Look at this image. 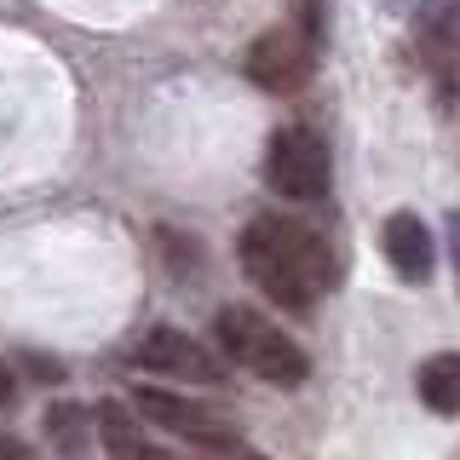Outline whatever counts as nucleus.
Returning a JSON list of instances; mask_svg holds the SVG:
<instances>
[{
	"label": "nucleus",
	"mask_w": 460,
	"mask_h": 460,
	"mask_svg": "<svg viewBox=\"0 0 460 460\" xmlns=\"http://www.w3.org/2000/svg\"><path fill=\"white\" fill-rule=\"evenodd\" d=\"M93 431H98V420L81 402H52L47 409V438L64 460H93Z\"/></svg>",
	"instance_id": "9b49d317"
},
{
	"label": "nucleus",
	"mask_w": 460,
	"mask_h": 460,
	"mask_svg": "<svg viewBox=\"0 0 460 460\" xmlns=\"http://www.w3.org/2000/svg\"><path fill=\"white\" fill-rule=\"evenodd\" d=\"M414 385H420V402H426L431 414H443V420H460V351L426 357L420 374H414Z\"/></svg>",
	"instance_id": "9d476101"
},
{
	"label": "nucleus",
	"mask_w": 460,
	"mask_h": 460,
	"mask_svg": "<svg viewBox=\"0 0 460 460\" xmlns=\"http://www.w3.org/2000/svg\"><path fill=\"white\" fill-rule=\"evenodd\" d=\"M12 397H18V374H12L6 363H0V414L12 409Z\"/></svg>",
	"instance_id": "4468645a"
},
{
	"label": "nucleus",
	"mask_w": 460,
	"mask_h": 460,
	"mask_svg": "<svg viewBox=\"0 0 460 460\" xmlns=\"http://www.w3.org/2000/svg\"><path fill=\"white\" fill-rule=\"evenodd\" d=\"M265 179L270 190L288 201H316L328 196V179H334V162H328V144L311 133V127H282L265 150Z\"/></svg>",
	"instance_id": "7ed1b4c3"
},
{
	"label": "nucleus",
	"mask_w": 460,
	"mask_h": 460,
	"mask_svg": "<svg viewBox=\"0 0 460 460\" xmlns=\"http://www.w3.org/2000/svg\"><path fill=\"white\" fill-rule=\"evenodd\" d=\"M98 443H104V455L110 460H155V449L144 443V431L133 420V409H127L121 397H110V402H98Z\"/></svg>",
	"instance_id": "1a4fd4ad"
},
{
	"label": "nucleus",
	"mask_w": 460,
	"mask_h": 460,
	"mask_svg": "<svg viewBox=\"0 0 460 460\" xmlns=\"http://www.w3.org/2000/svg\"><path fill=\"white\" fill-rule=\"evenodd\" d=\"M414 47H420L426 69L449 81L460 69V0H431L414 23Z\"/></svg>",
	"instance_id": "6e6552de"
},
{
	"label": "nucleus",
	"mask_w": 460,
	"mask_h": 460,
	"mask_svg": "<svg viewBox=\"0 0 460 460\" xmlns=\"http://www.w3.org/2000/svg\"><path fill=\"white\" fill-rule=\"evenodd\" d=\"M380 248H385L392 270H397V277L409 282V288H426V282H431V270H438V242H431L426 219H420V213H409V208L385 219Z\"/></svg>",
	"instance_id": "0eeeda50"
},
{
	"label": "nucleus",
	"mask_w": 460,
	"mask_h": 460,
	"mask_svg": "<svg viewBox=\"0 0 460 460\" xmlns=\"http://www.w3.org/2000/svg\"><path fill=\"white\" fill-rule=\"evenodd\" d=\"M219 460H265V455H259V449H242V443H225Z\"/></svg>",
	"instance_id": "2eb2a0df"
},
{
	"label": "nucleus",
	"mask_w": 460,
	"mask_h": 460,
	"mask_svg": "<svg viewBox=\"0 0 460 460\" xmlns=\"http://www.w3.org/2000/svg\"><path fill=\"white\" fill-rule=\"evenodd\" d=\"M133 409L144 414V420H155L162 431H172V438L201 443V449H225V443H236L225 420H213L208 409H196V402H184V397H172V392H155V385H138Z\"/></svg>",
	"instance_id": "423d86ee"
},
{
	"label": "nucleus",
	"mask_w": 460,
	"mask_h": 460,
	"mask_svg": "<svg viewBox=\"0 0 460 460\" xmlns=\"http://www.w3.org/2000/svg\"><path fill=\"white\" fill-rule=\"evenodd\" d=\"M155 460H167V455H155Z\"/></svg>",
	"instance_id": "dca6fc26"
},
{
	"label": "nucleus",
	"mask_w": 460,
	"mask_h": 460,
	"mask_svg": "<svg viewBox=\"0 0 460 460\" xmlns=\"http://www.w3.org/2000/svg\"><path fill=\"white\" fill-rule=\"evenodd\" d=\"M311 69H316V35H305V29H265L248 47V81L259 93L288 98L311 81Z\"/></svg>",
	"instance_id": "20e7f679"
},
{
	"label": "nucleus",
	"mask_w": 460,
	"mask_h": 460,
	"mask_svg": "<svg viewBox=\"0 0 460 460\" xmlns=\"http://www.w3.org/2000/svg\"><path fill=\"white\" fill-rule=\"evenodd\" d=\"M213 334H219L230 363L259 374V380H270V385H299L311 374V357L299 351V345L288 340L270 316H259L253 305H225Z\"/></svg>",
	"instance_id": "f03ea898"
},
{
	"label": "nucleus",
	"mask_w": 460,
	"mask_h": 460,
	"mask_svg": "<svg viewBox=\"0 0 460 460\" xmlns=\"http://www.w3.org/2000/svg\"><path fill=\"white\" fill-rule=\"evenodd\" d=\"M0 460H40L23 438H0Z\"/></svg>",
	"instance_id": "ddd939ff"
},
{
	"label": "nucleus",
	"mask_w": 460,
	"mask_h": 460,
	"mask_svg": "<svg viewBox=\"0 0 460 460\" xmlns=\"http://www.w3.org/2000/svg\"><path fill=\"white\" fill-rule=\"evenodd\" d=\"M236 259L248 270V282H259V294L282 311H311L316 299L334 288V253L311 225L282 219V213H259L242 225Z\"/></svg>",
	"instance_id": "f257e3e1"
},
{
	"label": "nucleus",
	"mask_w": 460,
	"mask_h": 460,
	"mask_svg": "<svg viewBox=\"0 0 460 460\" xmlns=\"http://www.w3.org/2000/svg\"><path fill=\"white\" fill-rule=\"evenodd\" d=\"M294 12H299V29H305V35H323V0H294Z\"/></svg>",
	"instance_id": "f8f14e48"
},
{
	"label": "nucleus",
	"mask_w": 460,
	"mask_h": 460,
	"mask_svg": "<svg viewBox=\"0 0 460 460\" xmlns=\"http://www.w3.org/2000/svg\"><path fill=\"white\" fill-rule=\"evenodd\" d=\"M133 363L150 368V374H167V380H190V385L219 380V363H213L208 345H196L184 328H167V323H155V328H144V334H138Z\"/></svg>",
	"instance_id": "39448f33"
}]
</instances>
